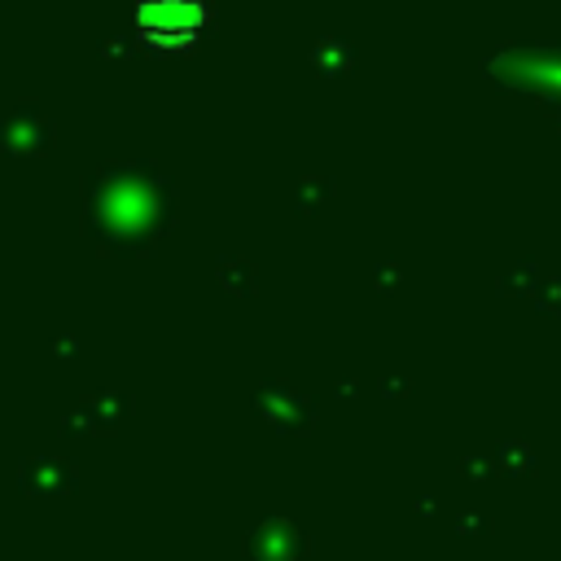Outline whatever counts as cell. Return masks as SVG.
Segmentation results:
<instances>
[{"label":"cell","mask_w":561,"mask_h":561,"mask_svg":"<svg viewBox=\"0 0 561 561\" xmlns=\"http://www.w3.org/2000/svg\"><path fill=\"white\" fill-rule=\"evenodd\" d=\"M136 22L153 39H188L206 22L202 0H136Z\"/></svg>","instance_id":"obj_1"}]
</instances>
